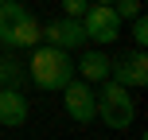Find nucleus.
<instances>
[{"label": "nucleus", "mask_w": 148, "mask_h": 140, "mask_svg": "<svg viewBox=\"0 0 148 140\" xmlns=\"http://www.w3.org/2000/svg\"><path fill=\"white\" fill-rule=\"evenodd\" d=\"M27 12L23 4H16V0H0V27H8L12 20H20V16Z\"/></svg>", "instance_id": "9d476101"}, {"label": "nucleus", "mask_w": 148, "mask_h": 140, "mask_svg": "<svg viewBox=\"0 0 148 140\" xmlns=\"http://www.w3.org/2000/svg\"><path fill=\"white\" fill-rule=\"evenodd\" d=\"M31 82H35L39 89H47V94L66 89L70 82H74V62H70V55L59 51V47L39 43L35 51H31Z\"/></svg>", "instance_id": "f257e3e1"}, {"label": "nucleus", "mask_w": 148, "mask_h": 140, "mask_svg": "<svg viewBox=\"0 0 148 140\" xmlns=\"http://www.w3.org/2000/svg\"><path fill=\"white\" fill-rule=\"evenodd\" d=\"M47 47H59V51H82L86 47V31H82L78 20H51L43 27Z\"/></svg>", "instance_id": "0eeeda50"}, {"label": "nucleus", "mask_w": 148, "mask_h": 140, "mask_svg": "<svg viewBox=\"0 0 148 140\" xmlns=\"http://www.w3.org/2000/svg\"><path fill=\"white\" fill-rule=\"evenodd\" d=\"M133 43H136V51H144V47H148V20H144V16H136V20H133Z\"/></svg>", "instance_id": "f8f14e48"}, {"label": "nucleus", "mask_w": 148, "mask_h": 140, "mask_svg": "<svg viewBox=\"0 0 148 140\" xmlns=\"http://www.w3.org/2000/svg\"><path fill=\"white\" fill-rule=\"evenodd\" d=\"M109 82H117V86H125V89L148 86V55L144 51H129V55H121V59H109Z\"/></svg>", "instance_id": "39448f33"}, {"label": "nucleus", "mask_w": 148, "mask_h": 140, "mask_svg": "<svg viewBox=\"0 0 148 140\" xmlns=\"http://www.w3.org/2000/svg\"><path fill=\"white\" fill-rule=\"evenodd\" d=\"M86 0H66V4H62V16H66V20H82V16H86Z\"/></svg>", "instance_id": "ddd939ff"}, {"label": "nucleus", "mask_w": 148, "mask_h": 140, "mask_svg": "<svg viewBox=\"0 0 148 140\" xmlns=\"http://www.w3.org/2000/svg\"><path fill=\"white\" fill-rule=\"evenodd\" d=\"M0 89H4V70H0Z\"/></svg>", "instance_id": "4468645a"}, {"label": "nucleus", "mask_w": 148, "mask_h": 140, "mask_svg": "<svg viewBox=\"0 0 148 140\" xmlns=\"http://www.w3.org/2000/svg\"><path fill=\"white\" fill-rule=\"evenodd\" d=\"M0 43L12 47V51H35V47L43 43V23L31 12H23L20 20H12L8 27H0Z\"/></svg>", "instance_id": "20e7f679"}, {"label": "nucleus", "mask_w": 148, "mask_h": 140, "mask_svg": "<svg viewBox=\"0 0 148 140\" xmlns=\"http://www.w3.org/2000/svg\"><path fill=\"white\" fill-rule=\"evenodd\" d=\"M113 16H117V23L121 20H136V16H140V4H136V0H117V4H113Z\"/></svg>", "instance_id": "9b49d317"}, {"label": "nucleus", "mask_w": 148, "mask_h": 140, "mask_svg": "<svg viewBox=\"0 0 148 140\" xmlns=\"http://www.w3.org/2000/svg\"><path fill=\"white\" fill-rule=\"evenodd\" d=\"M62 101H66V113L78 121V125H90V121L97 117L94 86H86V82H70V86L62 89Z\"/></svg>", "instance_id": "423d86ee"}, {"label": "nucleus", "mask_w": 148, "mask_h": 140, "mask_svg": "<svg viewBox=\"0 0 148 140\" xmlns=\"http://www.w3.org/2000/svg\"><path fill=\"white\" fill-rule=\"evenodd\" d=\"M94 101H97V117H101L109 128H129L136 121L133 94H129L125 86H117V82H101L97 94H94Z\"/></svg>", "instance_id": "f03ea898"}, {"label": "nucleus", "mask_w": 148, "mask_h": 140, "mask_svg": "<svg viewBox=\"0 0 148 140\" xmlns=\"http://www.w3.org/2000/svg\"><path fill=\"white\" fill-rule=\"evenodd\" d=\"M78 23H82V31H86V43L113 47L121 39V23H117V16H113V4H90Z\"/></svg>", "instance_id": "7ed1b4c3"}, {"label": "nucleus", "mask_w": 148, "mask_h": 140, "mask_svg": "<svg viewBox=\"0 0 148 140\" xmlns=\"http://www.w3.org/2000/svg\"><path fill=\"white\" fill-rule=\"evenodd\" d=\"M23 121H27V101H23L20 89L4 86L0 89V125L4 128H20Z\"/></svg>", "instance_id": "6e6552de"}, {"label": "nucleus", "mask_w": 148, "mask_h": 140, "mask_svg": "<svg viewBox=\"0 0 148 140\" xmlns=\"http://www.w3.org/2000/svg\"><path fill=\"white\" fill-rule=\"evenodd\" d=\"M78 74H82V82H109V55L105 51H82V59H78Z\"/></svg>", "instance_id": "1a4fd4ad"}]
</instances>
